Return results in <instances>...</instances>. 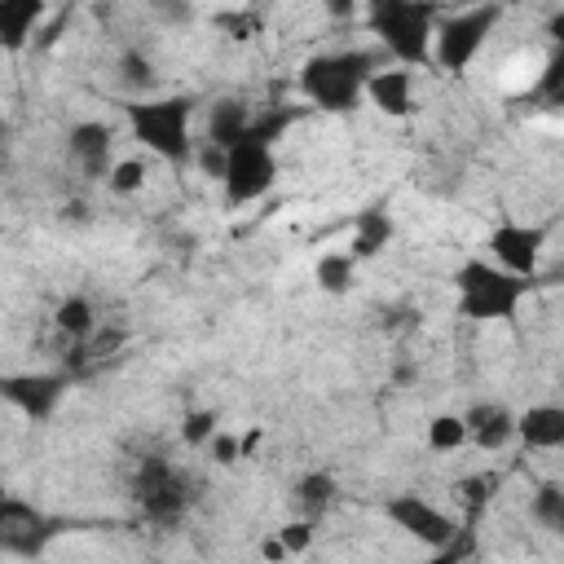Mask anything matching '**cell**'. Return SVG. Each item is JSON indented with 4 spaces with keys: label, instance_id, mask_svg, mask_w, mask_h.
I'll return each instance as SVG.
<instances>
[{
    "label": "cell",
    "instance_id": "cell-36",
    "mask_svg": "<svg viewBox=\"0 0 564 564\" xmlns=\"http://www.w3.org/2000/svg\"><path fill=\"white\" fill-rule=\"evenodd\" d=\"M546 35H551L555 44H564V9H560V13H551V22H546Z\"/></svg>",
    "mask_w": 564,
    "mask_h": 564
},
{
    "label": "cell",
    "instance_id": "cell-2",
    "mask_svg": "<svg viewBox=\"0 0 564 564\" xmlns=\"http://www.w3.org/2000/svg\"><path fill=\"white\" fill-rule=\"evenodd\" d=\"M533 286H542V278L511 273V269L480 260V256H471L454 269L458 317H467V322H516V313Z\"/></svg>",
    "mask_w": 564,
    "mask_h": 564
},
{
    "label": "cell",
    "instance_id": "cell-31",
    "mask_svg": "<svg viewBox=\"0 0 564 564\" xmlns=\"http://www.w3.org/2000/svg\"><path fill=\"white\" fill-rule=\"evenodd\" d=\"M150 13L163 26H189L194 22V0H150Z\"/></svg>",
    "mask_w": 564,
    "mask_h": 564
},
{
    "label": "cell",
    "instance_id": "cell-18",
    "mask_svg": "<svg viewBox=\"0 0 564 564\" xmlns=\"http://www.w3.org/2000/svg\"><path fill=\"white\" fill-rule=\"evenodd\" d=\"M251 119H256V110H251L247 101L220 97V101H212V115H207V141L229 150V145L251 128Z\"/></svg>",
    "mask_w": 564,
    "mask_h": 564
},
{
    "label": "cell",
    "instance_id": "cell-7",
    "mask_svg": "<svg viewBox=\"0 0 564 564\" xmlns=\"http://www.w3.org/2000/svg\"><path fill=\"white\" fill-rule=\"evenodd\" d=\"M498 22H502V4L498 0H485V4H471V9H458V13L441 18L436 22V40H432V62L445 75L467 70L480 57L485 40L498 31Z\"/></svg>",
    "mask_w": 564,
    "mask_h": 564
},
{
    "label": "cell",
    "instance_id": "cell-13",
    "mask_svg": "<svg viewBox=\"0 0 564 564\" xmlns=\"http://www.w3.org/2000/svg\"><path fill=\"white\" fill-rule=\"evenodd\" d=\"M366 97L379 115L388 119H410L414 115V75L405 66H392V70H375L370 84H366Z\"/></svg>",
    "mask_w": 564,
    "mask_h": 564
},
{
    "label": "cell",
    "instance_id": "cell-17",
    "mask_svg": "<svg viewBox=\"0 0 564 564\" xmlns=\"http://www.w3.org/2000/svg\"><path fill=\"white\" fill-rule=\"evenodd\" d=\"M392 238H397V225H392V216H388L383 207H366V212L352 216V242H348V247H352L357 260L379 256Z\"/></svg>",
    "mask_w": 564,
    "mask_h": 564
},
{
    "label": "cell",
    "instance_id": "cell-20",
    "mask_svg": "<svg viewBox=\"0 0 564 564\" xmlns=\"http://www.w3.org/2000/svg\"><path fill=\"white\" fill-rule=\"evenodd\" d=\"M313 278L326 295H348L357 286V256L352 251H326V256H317Z\"/></svg>",
    "mask_w": 564,
    "mask_h": 564
},
{
    "label": "cell",
    "instance_id": "cell-15",
    "mask_svg": "<svg viewBox=\"0 0 564 564\" xmlns=\"http://www.w3.org/2000/svg\"><path fill=\"white\" fill-rule=\"evenodd\" d=\"M516 436L529 449H564V405H529L516 414Z\"/></svg>",
    "mask_w": 564,
    "mask_h": 564
},
{
    "label": "cell",
    "instance_id": "cell-19",
    "mask_svg": "<svg viewBox=\"0 0 564 564\" xmlns=\"http://www.w3.org/2000/svg\"><path fill=\"white\" fill-rule=\"evenodd\" d=\"M295 507L304 511V516H313V520H322L330 507H335V498H339V485H335V476L330 471H304L300 480H295Z\"/></svg>",
    "mask_w": 564,
    "mask_h": 564
},
{
    "label": "cell",
    "instance_id": "cell-22",
    "mask_svg": "<svg viewBox=\"0 0 564 564\" xmlns=\"http://www.w3.org/2000/svg\"><path fill=\"white\" fill-rule=\"evenodd\" d=\"M115 70H119V84H123L132 97H150V93H154V84H159V70H154V62H150L141 48L119 53Z\"/></svg>",
    "mask_w": 564,
    "mask_h": 564
},
{
    "label": "cell",
    "instance_id": "cell-26",
    "mask_svg": "<svg viewBox=\"0 0 564 564\" xmlns=\"http://www.w3.org/2000/svg\"><path fill=\"white\" fill-rule=\"evenodd\" d=\"M220 432V414L216 410H189L185 419H181V441L189 445V449H207V441Z\"/></svg>",
    "mask_w": 564,
    "mask_h": 564
},
{
    "label": "cell",
    "instance_id": "cell-4",
    "mask_svg": "<svg viewBox=\"0 0 564 564\" xmlns=\"http://www.w3.org/2000/svg\"><path fill=\"white\" fill-rule=\"evenodd\" d=\"M379 70L375 53L366 48H339V53H317L300 66V93L313 110L344 115L366 97L370 75Z\"/></svg>",
    "mask_w": 564,
    "mask_h": 564
},
{
    "label": "cell",
    "instance_id": "cell-29",
    "mask_svg": "<svg viewBox=\"0 0 564 564\" xmlns=\"http://www.w3.org/2000/svg\"><path fill=\"white\" fill-rule=\"evenodd\" d=\"M216 26H220L229 40H256V35H260V13H251V9L216 13Z\"/></svg>",
    "mask_w": 564,
    "mask_h": 564
},
{
    "label": "cell",
    "instance_id": "cell-28",
    "mask_svg": "<svg viewBox=\"0 0 564 564\" xmlns=\"http://www.w3.org/2000/svg\"><path fill=\"white\" fill-rule=\"evenodd\" d=\"M538 97L546 106H564V44H555V53L546 57L542 79H538Z\"/></svg>",
    "mask_w": 564,
    "mask_h": 564
},
{
    "label": "cell",
    "instance_id": "cell-5",
    "mask_svg": "<svg viewBox=\"0 0 564 564\" xmlns=\"http://www.w3.org/2000/svg\"><path fill=\"white\" fill-rule=\"evenodd\" d=\"M123 115H128L132 137H137L150 154H159V159H167V163H176V167L198 159L194 137H189L194 97H185V93H176V97H132V101L123 106Z\"/></svg>",
    "mask_w": 564,
    "mask_h": 564
},
{
    "label": "cell",
    "instance_id": "cell-23",
    "mask_svg": "<svg viewBox=\"0 0 564 564\" xmlns=\"http://www.w3.org/2000/svg\"><path fill=\"white\" fill-rule=\"evenodd\" d=\"M53 326L70 339H88L93 326H97V313H93V300L88 295H66L57 308H53Z\"/></svg>",
    "mask_w": 564,
    "mask_h": 564
},
{
    "label": "cell",
    "instance_id": "cell-25",
    "mask_svg": "<svg viewBox=\"0 0 564 564\" xmlns=\"http://www.w3.org/2000/svg\"><path fill=\"white\" fill-rule=\"evenodd\" d=\"M145 176H150L145 159H115V167H110V176H106V189L119 194V198H132V194H141Z\"/></svg>",
    "mask_w": 564,
    "mask_h": 564
},
{
    "label": "cell",
    "instance_id": "cell-16",
    "mask_svg": "<svg viewBox=\"0 0 564 564\" xmlns=\"http://www.w3.org/2000/svg\"><path fill=\"white\" fill-rule=\"evenodd\" d=\"M44 4L48 0H0V44L9 53H18V48L31 44L35 26L44 18Z\"/></svg>",
    "mask_w": 564,
    "mask_h": 564
},
{
    "label": "cell",
    "instance_id": "cell-11",
    "mask_svg": "<svg viewBox=\"0 0 564 564\" xmlns=\"http://www.w3.org/2000/svg\"><path fill=\"white\" fill-rule=\"evenodd\" d=\"M66 159L79 167L88 181H106L115 167V128L101 119H84L66 132Z\"/></svg>",
    "mask_w": 564,
    "mask_h": 564
},
{
    "label": "cell",
    "instance_id": "cell-9",
    "mask_svg": "<svg viewBox=\"0 0 564 564\" xmlns=\"http://www.w3.org/2000/svg\"><path fill=\"white\" fill-rule=\"evenodd\" d=\"M494 260L511 273H524V278H542V251H546V225H520V220H502L489 242Z\"/></svg>",
    "mask_w": 564,
    "mask_h": 564
},
{
    "label": "cell",
    "instance_id": "cell-1",
    "mask_svg": "<svg viewBox=\"0 0 564 564\" xmlns=\"http://www.w3.org/2000/svg\"><path fill=\"white\" fill-rule=\"evenodd\" d=\"M304 115V106H273V110H256L251 128L225 150V203L229 207H247L260 203L273 185H278V154L273 141Z\"/></svg>",
    "mask_w": 564,
    "mask_h": 564
},
{
    "label": "cell",
    "instance_id": "cell-34",
    "mask_svg": "<svg viewBox=\"0 0 564 564\" xmlns=\"http://www.w3.org/2000/svg\"><path fill=\"white\" fill-rule=\"evenodd\" d=\"M260 555H264V560H286L291 551H286V542L273 533V538H264V542H260Z\"/></svg>",
    "mask_w": 564,
    "mask_h": 564
},
{
    "label": "cell",
    "instance_id": "cell-30",
    "mask_svg": "<svg viewBox=\"0 0 564 564\" xmlns=\"http://www.w3.org/2000/svg\"><path fill=\"white\" fill-rule=\"evenodd\" d=\"M278 538L286 542V551H291V555H304V551L313 546V538H317V520H313V516H300V520L282 524V529H278Z\"/></svg>",
    "mask_w": 564,
    "mask_h": 564
},
{
    "label": "cell",
    "instance_id": "cell-33",
    "mask_svg": "<svg viewBox=\"0 0 564 564\" xmlns=\"http://www.w3.org/2000/svg\"><path fill=\"white\" fill-rule=\"evenodd\" d=\"M357 4H361V0H322V9H326L335 22H348V18L357 13Z\"/></svg>",
    "mask_w": 564,
    "mask_h": 564
},
{
    "label": "cell",
    "instance_id": "cell-14",
    "mask_svg": "<svg viewBox=\"0 0 564 564\" xmlns=\"http://www.w3.org/2000/svg\"><path fill=\"white\" fill-rule=\"evenodd\" d=\"M463 419H467L471 445L485 449V454H494L507 441H516V414L507 405H498V401H476V405L463 410Z\"/></svg>",
    "mask_w": 564,
    "mask_h": 564
},
{
    "label": "cell",
    "instance_id": "cell-35",
    "mask_svg": "<svg viewBox=\"0 0 564 564\" xmlns=\"http://www.w3.org/2000/svg\"><path fill=\"white\" fill-rule=\"evenodd\" d=\"M260 441H264V432H260V427H251V432L242 436V458H251V454L260 449Z\"/></svg>",
    "mask_w": 564,
    "mask_h": 564
},
{
    "label": "cell",
    "instance_id": "cell-24",
    "mask_svg": "<svg viewBox=\"0 0 564 564\" xmlns=\"http://www.w3.org/2000/svg\"><path fill=\"white\" fill-rule=\"evenodd\" d=\"M463 445H471V432H467V419L463 414H436L427 423V449L432 454H454Z\"/></svg>",
    "mask_w": 564,
    "mask_h": 564
},
{
    "label": "cell",
    "instance_id": "cell-32",
    "mask_svg": "<svg viewBox=\"0 0 564 564\" xmlns=\"http://www.w3.org/2000/svg\"><path fill=\"white\" fill-rule=\"evenodd\" d=\"M207 454H212V463H216V467H234V463L242 458V436L216 432V436L207 441Z\"/></svg>",
    "mask_w": 564,
    "mask_h": 564
},
{
    "label": "cell",
    "instance_id": "cell-3",
    "mask_svg": "<svg viewBox=\"0 0 564 564\" xmlns=\"http://www.w3.org/2000/svg\"><path fill=\"white\" fill-rule=\"evenodd\" d=\"M436 18H441V0H366L370 35L401 66H427L432 62Z\"/></svg>",
    "mask_w": 564,
    "mask_h": 564
},
{
    "label": "cell",
    "instance_id": "cell-27",
    "mask_svg": "<svg viewBox=\"0 0 564 564\" xmlns=\"http://www.w3.org/2000/svg\"><path fill=\"white\" fill-rule=\"evenodd\" d=\"M458 498H463V507L471 511V516H480L485 507H489V498H494V489H498V476H489V471H480V476H463L458 485Z\"/></svg>",
    "mask_w": 564,
    "mask_h": 564
},
{
    "label": "cell",
    "instance_id": "cell-12",
    "mask_svg": "<svg viewBox=\"0 0 564 564\" xmlns=\"http://www.w3.org/2000/svg\"><path fill=\"white\" fill-rule=\"evenodd\" d=\"M44 524L48 520L35 507H26L22 498H4L0 502V546L9 555H40L44 542L57 533V529H44Z\"/></svg>",
    "mask_w": 564,
    "mask_h": 564
},
{
    "label": "cell",
    "instance_id": "cell-8",
    "mask_svg": "<svg viewBox=\"0 0 564 564\" xmlns=\"http://www.w3.org/2000/svg\"><path fill=\"white\" fill-rule=\"evenodd\" d=\"M383 516H388L405 538H414V542H423V546H432V551H445L449 538L458 533V524H454L436 502H427V498L414 494V489L392 494V498L383 502Z\"/></svg>",
    "mask_w": 564,
    "mask_h": 564
},
{
    "label": "cell",
    "instance_id": "cell-10",
    "mask_svg": "<svg viewBox=\"0 0 564 564\" xmlns=\"http://www.w3.org/2000/svg\"><path fill=\"white\" fill-rule=\"evenodd\" d=\"M66 388H70V379L57 375V370H26V375H4V379H0L4 401L18 405V410H22L26 419H35V423L53 419V410H57L62 397H66Z\"/></svg>",
    "mask_w": 564,
    "mask_h": 564
},
{
    "label": "cell",
    "instance_id": "cell-21",
    "mask_svg": "<svg viewBox=\"0 0 564 564\" xmlns=\"http://www.w3.org/2000/svg\"><path fill=\"white\" fill-rule=\"evenodd\" d=\"M529 516H533V524H538V529H546V533L564 538V485H560V480L538 485V489H533V498H529Z\"/></svg>",
    "mask_w": 564,
    "mask_h": 564
},
{
    "label": "cell",
    "instance_id": "cell-6",
    "mask_svg": "<svg viewBox=\"0 0 564 564\" xmlns=\"http://www.w3.org/2000/svg\"><path fill=\"white\" fill-rule=\"evenodd\" d=\"M132 502L137 511L159 524V529H176L185 520V511L194 507V480L163 454H145L132 471Z\"/></svg>",
    "mask_w": 564,
    "mask_h": 564
}]
</instances>
